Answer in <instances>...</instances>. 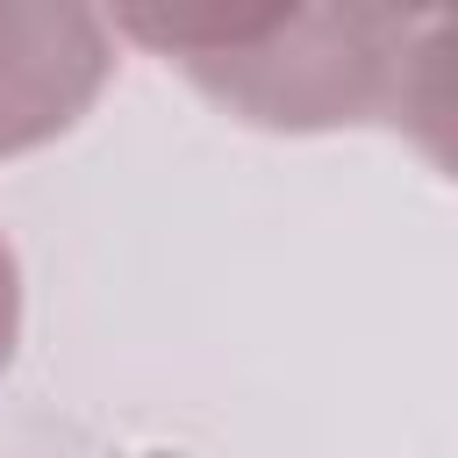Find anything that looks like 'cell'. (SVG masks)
<instances>
[{
    "mask_svg": "<svg viewBox=\"0 0 458 458\" xmlns=\"http://www.w3.org/2000/svg\"><path fill=\"white\" fill-rule=\"evenodd\" d=\"M386 122L444 172L458 179V7H415L401 72H394V100Z\"/></svg>",
    "mask_w": 458,
    "mask_h": 458,
    "instance_id": "3957f363",
    "label": "cell"
},
{
    "mask_svg": "<svg viewBox=\"0 0 458 458\" xmlns=\"http://www.w3.org/2000/svg\"><path fill=\"white\" fill-rule=\"evenodd\" d=\"M14 344H21V265L14 243L0 236V372L14 365Z\"/></svg>",
    "mask_w": 458,
    "mask_h": 458,
    "instance_id": "277c9868",
    "label": "cell"
},
{
    "mask_svg": "<svg viewBox=\"0 0 458 458\" xmlns=\"http://www.w3.org/2000/svg\"><path fill=\"white\" fill-rule=\"evenodd\" d=\"M107 72L114 21L100 7H0V157L79 129Z\"/></svg>",
    "mask_w": 458,
    "mask_h": 458,
    "instance_id": "7a4b0ae2",
    "label": "cell"
},
{
    "mask_svg": "<svg viewBox=\"0 0 458 458\" xmlns=\"http://www.w3.org/2000/svg\"><path fill=\"white\" fill-rule=\"evenodd\" d=\"M114 36L279 136L386 122L415 7H114Z\"/></svg>",
    "mask_w": 458,
    "mask_h": 458,
    "instance_id": "6da1fadb",
    "label": "cell"
}]
</instances>
